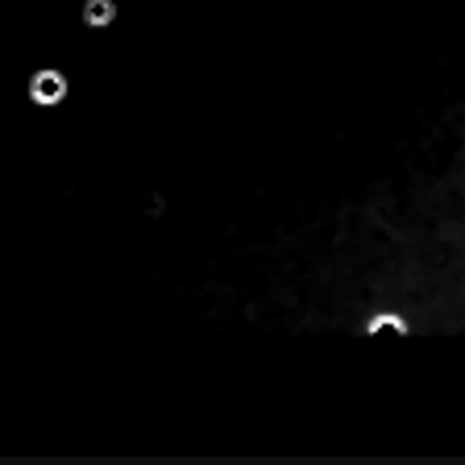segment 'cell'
I'll use <instances>...</instances> for the list:
<instances>
[{
  "label": "cell",
  "instance_id": "obj_1",
  "mask_svg": "<svg viewBox=\"0 0 465 465\" xmlns=\"http://www.w3.org/2000/svg\"><path fill=\"white\" fill-rule=\"evenodd\" d=\"M62 91H67L62 75H50V71H42V75L33 79V100H37V104H54Z\"/></svg>",
  "mask_w": 465,
  "mask_h": 465
},
{
  "label": "cell",
  "instance_id": "obj_2",
  "mask_svg": "<svg viewBox=\"0 0 465 465\" xmlns=\"http://www.w3.org/2000/svg\"><path fill=\"white\" fill-rule=\"evenodd\" d=\"M83 17H87V25H104V21H112V4L108 0H91Z\"/></svg>",
  "mask_w": 465,
  "mask_h": 465
}]
</instances>
